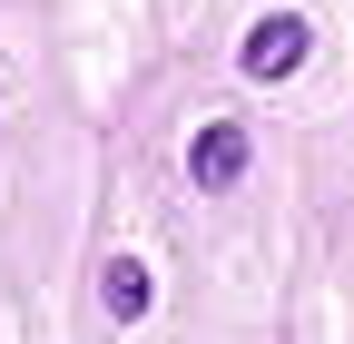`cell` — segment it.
Returning a JSON list of instances; mask_svg holds the SVG:
<instances>
[{
    "instance_id": "1",
    "label": "cell",
    "mask_w": 354,
    "mask_h": 344,
    "mask_svg": "<svg viewBox=\"0 0 354 344\" xmlns=\"http://www.w3.org/2000/svg\"><path fill=\"white\" fill-rule=\"evenodd\" d=\"M305 50H315V30H305V10H266V20L246 30L236 69H246V79H286V69H305Z\"/></svg>"
},
{
    "instance_id": "2",
    "label": "cell",
    "mask_w": 354,
    "mask_h": 344,
    "mask_svg": "<svg viewBox=\"0 0 354 344\" xmlns=\"http://www.w3.org/2000/svg\"><path fill=\"white\" fill-rule=\"evenodd\" d=\"M187 178H197L207 197L246 178V128H236V118H207V128H197V138H187Z\"/></svg>"
},
{
    "instance_id": "3",
    "label": "cell",
    "mask_w": 354,
    "mask_h": 344,
    "mask_svg": "<svg viewBox=\"0 0 354 344\" xmlns=\"http://www.w3.org/2000/svg\"><path fill=\"white\" fill-rule=\"evenodd\" d=\"M99 305L128 325V315H148V266H138V256H118V266L99 276Z\"/></svg>"
}]
</instances>
